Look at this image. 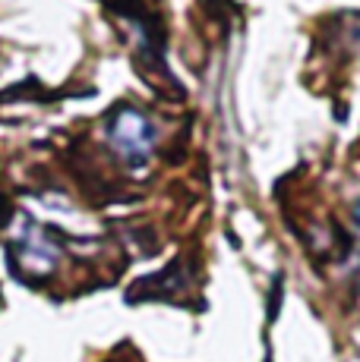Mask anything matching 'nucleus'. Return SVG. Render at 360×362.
<instances>
[{
  "instance_id": "f257e3e1",
  "label": "nucleus",
  "mask_w": 360,
  "mask_h": 362,
  "mask_svg": "<svg viewBox=\"0 0 360 362\" xmlns=\"http://www.w3.org/2000/svg\"><path fill=\"white\" fill-rule=\"evenodd\" d=\"M108 139L117 148V155L123 158L130 167H142L155 151V127L142 110L123 107L120 114L111 120Z\"/></svg>"
},
{
  "instance_id": "f03ea898",
  "label": "nucleus",
  "mask_w": 360,
  "mask_h": 362,
  "mask_svg": "<svg viewBox=\"0 0 360 362\" xmlns=\"http://www.w3.org/2000/svg\"><path fill=\"white\" fill-rule=\"evenodd\" d=\"M16 262L23 268V274L41 277L47 271H54V264L60 262V243L47 230L29 224L16 240Z\"/></svg>"
},
{
  "instance_id": "7ed1b4c3",
  "label": "nucleus",
  "mask_w": 360,
  "mask_h": 362,
  "mask_svg": "<svg viewBox=\"0 0 360 362\" xmlns=\"http://www.w3.org/2000/svg\"><path fill=\"white\" fill-rule=\"evenodd\" d=\"M354 227H357V233H360V202L354 205Z\"/></svg>"
}]
</instances>
